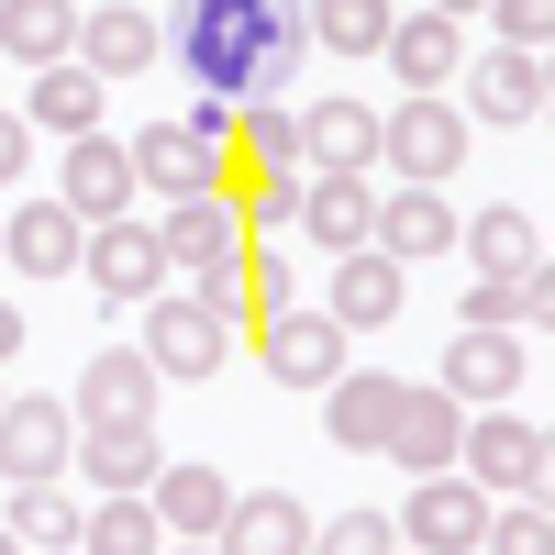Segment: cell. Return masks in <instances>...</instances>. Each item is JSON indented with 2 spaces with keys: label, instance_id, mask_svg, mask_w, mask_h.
Listing matches in <instances>:
<instances>
[{
  "label": "cell",
  "instance_id": "obj_41",
  "mask_svg": "<svg viewBox=\"0 0 555 555\" xmlns=\"http://www.w3.org/2000/svg\"><path fill=\"white\" fill-rule=\"evenodd\" d=\"M423 12H444V23H455V12H489V0H423Z\"/></svg>",
  "mask_w": 555,
  "mask_h": 555
},
{
  "label": "cell",
  "instance_id": "obj_7",
  "mask_svg": "<svg viewBox=\"0 0 555 555\" xmlns=\"http://www.w3.org/2000/svg\"><path fill=\"white\" fill-rule=\"evenodd\" d=\"M78 278H89L101 300H156V278H167V256H156V211L89 222V245H78Z\"/></svg>",
  "mask_w": 555,
  "mask_h": 555
},
{
  "label": "cell",
  "instance_id": "obj_13",
  "mask_svg": "<svg viewBox=\"0 0 555 555\" xmlns=\"http://www.w3.org/2000/svg\"><path fill=\"white\" fill-rule=\"evenodd\" d=\"M389 522H400V544H423V555H467V544H478V522H489V500L444 467V478H411V500H400Z\"/></svg>",
  "mask_w": 555,
  "mask_h": 555
},
{
  "label": "cell",
  "instance_id": "obj_4",
  "mask_svg": "<svg viewBox=\"0 0 555 555\" xmlns=\"http://www.w3.org/2000/svg\"><path fill=\"white\" fill-rule=\"evenodd\" d=\"M122 156H133V190H156V211H167V201H211V190H222V167H234V156H222V145H211V133H201L190 112L145 122Z\"/></svg>",
  "mask_w": 555,
  "mask_h": 555
},
{
  "label": "cell",
  "instance_id": "obj_43",
  "mask_svg": "<svg viewBox=\"0 0 555 555\" xmlns=\"http://www.w3.org/2000/svg\"><path fill=\"white\" fill-rule=\"evenodd\" d=\"M0 555H23V544H12V522H0Z\"/></svg>",
  "mask_w": 555,
  "mask_h": 555
},
{
  "label": "cell",
  "instance_id": "obj_6",
  "mask_svg": "<svg viewBox=\"0 0 555 555\" xmlns=\"http://www.w3.org/2000/svg\"><path fill=\"white\" fill-rule=\"evenodd\" d=\"M345 345H356V334H334V322H322L311 300H289L278 322H256V366H267L278 389H311V400L345 378Z\"/></svg>",
  "mask_w": 555,
  "mask_h": 555
},
{
  "label": "cell",
  "instance_id": "obj_19",
  "mask_svg": "<svg viewBox=\"0 0 555 555\" xmlns=\"http://www.w3.org/2000/svg\"><path fill=\"white\" fill-rule=\"evenodd\" d=\"M378 167V112L366 101H311L300 112V178H366Z\"/></svg>",
  "mask_w": 555,
  "mask_h": 555
},
{
  "label": "cell",
  "instance_id": "obj_10",
  "mask_svg": "<svg viewBox=\"0 0 555 555\" xmlns=\"http://www.w3.org/2000/svg\"><path fill=\"white\" fill-rule=\"evenodd\" d=\"M78 455V411L67 400H0V478L34 489V478H67Z\"/></svg>",
  "mask_w": 555,
  "mask_h": 555
},
{
  "label": "cell",
  "instance_id": "obj_22",
  "mask_svg": "<svg viewBox=\"0 0 555 555\" xmlns=\"http://www.w3.org/2000/svg\"><path fill=\"white\" fill-rule=\"evenodd\" d=\"M67 467L89 478V500H122V489H156L167 444H156V423H101V434H78Z\"/></svg>",
  "mask_w": 555,
  "mask_h": 555
},
{
  "label": "cell",
  "instance_id": "obj_1",
  "mask_svg": "<svg viewBox=\"0 0 555 555\" xmlns=\"http://www.w3.org/2000/svg\"><path fill=\"white\" fill-rule=\"evenodd\" d=\"M300 0H178L167 23V56L201 101H278V78L300 67Z\"/></svg>",
  "mask_w": 555,
  "mask_h": 555
},
{
  "label": "cell",
  "instance_id": "obj_24",
  "mask_svg": "<svg viewBox=\"0 0 555 555\" xmlns=\"http://www.w3.org/2000/svg\"><path fill=\"white\" fill-rule=\"evenodd\" d=\"M101 101H112V89L67 56V67H34V89H23L12 112H23L34 133H56V145H78V133H101Z\"/></svg>",
  "mask_w": 555,
  "mask_h": 555
},
{
  "label": "cell",
  "instance_id": "obj_36",
  "mask_svg": "<svg viewBox=\"0 0 555 555\" xmlns=\"http://www.w3.org/2000/svg\"><path fill=\"white\" fill-rule=\"evenodd\" d=\"M245 256H256V245H245ZM245 256H234V267H211V278H190V300L222 322V334H256V289H245Z\"/></svg>",
  "mask_w": 555,
  "mask_h": 555
},
{
  "label": "cell",
  "instance_id": "obj_12",
  "mask_svg": "<svg viewBox=\"0 0 555 555\" xmlns=\"http://www.w3.org/2000/svg\"><path fill=\"white\" fill-rule=\"evenodd\" d=\"M400 278H411V267H389L378 245H356V256H334V289H322L311 311L334 322V334H378V322H400V300H411Z\"/></svg>",
  "mask_w": 555,
  "mask_h": 555
},
{
  "label": "cell",
  "instance_id": "obj_38",
  "mask_svg": "<svg viewBox=\"0 0 555 555\" xmlns=\"http://www.w3.org/2000/svg\"><path fill=\"white\" fill-rule=\"evenodd\" d=\"M245 289H256V322H278V311L300 300V289H289V267H278V256H245Z\"/></svg>",
  "mask_w": 555,
  "mask_h": 555
},
{
  "label": "cell",
  "instance_id": "obj_32",
  "mask_svg": "<svg viewBox=\"0 0 555 555\" xmlns=\"http://www.w3.org/2000/svg\"><path fill=\"white\" fill-rule=\"evenodd\" d=\"M389 12H400V0H300V34L334 44V56H378V44H389Z\"/></svg>",
  "mask_w": 555,
  "mask_h": 555
},
{
  "label": "cell",
  "instance_id": "obj_33",
  "mask_svg": "<svg viewBox=\"0 0 555 555\" xmlns=\"http://www.w3.org/2000/svg\"><path fill=\"white\" fill-rule=\"evenodd\" d=\"M12 544L23 555H44V544H78V500H67V478H34V489H12Z\"/></svg>",
  "mask_w": 555,
  "mask_h": 555
},
{
  "label": "cell",
  "instance_id": "obj_11",
  "mask_svg": "<svg viewBox=\"0 0 555 555\" xmlns=\"http://www.w3.org/2000/svg\"><path fill=\"white\" fill-rule=\"evenodd\" d=\"M455 89H467V112L500 122V133H533L544 101H555V89H544V56H512V44H500V56H467V67H455Z\"/></svg>",
  "mask_w": 555,
  "mask_h": 555
},
{
  "label": "cell",
  "instance_id": "obj_16",
  "mask_svg": "<svg viewBox=\"0 0 555 555\" xmlns=\"http://www.w3.org/2000/svg\"><path fill=\"white\" fill-rule=\"evenodd\" d=\"M156 389H167V378L122 345V356H89V366H78L67 411H78V434H101V423H156Z\"/></svg>",
  "mask_w": 555,
  "mask_h": 555
},
{
  "label": "cell",
  "instance_id": "obj_26",
  "mask_svg": "<svg viewBox=\"0 0 555 555\" xmlns=\"http://www.w3.org/2000/svg\"><path fill=\"white\" fill-rule=\"evenodd\" d=\"M145 500H156L167 544H211V533H222V500H234V489H222V467H190V455H167Z\"/></svg>",
  "mask_w": 555,
  "mask_h": 555
},
{
  "label": "cell",
  "instance_id": "obj_25",
  "mask_svg": "<svg viewBox=\"0 0 555 555\" xmlns=\"http://www.w3.org/2000/svg\"><path fill=\"white\" fill-rule=\"evenodd\" d=\"M455 245L478 256V278H533L544 267V222L512 211V201H489V211H455Z\"/></svg>",
  "mask_w": 555,
  "mask_h": 555
},
{
  "label": "cell",
  "instance_id": "obj_27",
  "mask_svg": "<svg viewBox=\"0 0 555 555\" xmlns=\"http://www.w3.org/2000/svg\"><path fill=\"white\" fill-rule=\"evenodd\" d=\"M366 222H378V190H366V178H300V222L289 234H311L322 256H356Z\"/></svg>",
  "mask_w": 555,
  "mask_h": 555
},
{
  "label": "cell",
  "instance_id": "obj_17",
  "mask_svg": "<svg viewBox=\"0 0 555 555\" xmlns=\"http://www.w3.org/2000/svg\"><path fill=\"white\" fill-rule=\"evenodd\" d=\"M455 434H467V411H455V400L423 378V389H400L389 444H378V455H389V467H411V478H444V467H455Z\"/></svg>",
  "mask_w": 555,
  "mask_h": 555
},
{
  "label": "cell",
  "instance_id": "obj_23",
  "mask_svg": "<svg viewBox=\"0 0 555 555\" xmlns=\"http://www.w3.org/2000/svg\"><path fill=\"white\" fill-rule=\"evenodd\" d=\"M378 56L400 67V89L423 101V89H455V67H467V34H455L444 12H389V44Z\"/></svg>",
  "mask_w": 555,
  "mask_h": 555
},
{
  "label": "cell",
  "instance_id": "obj_2",
  "mask_svg": "<svg viewBox=\"0 0 555 555\" xmlns=\"http://www.w3.org/2000/svg\"><path fill=\"white\" fill-rule=\"evenodd\" d=\"M378 167H389V190H444V178L467 167V112H455L444 89L378 112Z\"/></svg>",
  "mask_w": 555,
  "mask_h": 555
},
{
  "label": "cell",
  "instance_id": "obj_9",
  "mask_svg": "<svg viewBox=\"0 0 555 555\" xmlns=\"http://www.w3.org/2000/svg\"><path fill=\"white\" fill-rule=\"evenodd\" d=\"M156 256H167V278H211V267H234L245 256V211L234 201H167L156 211Z\"/></svg>",
  "mask_w": 555,
  "mask_h": 555
},
{
  "label": "cell",
  "instance_id": "obj_35",
  "mask_svg": "<svg viewBox=\"0 0 555 555\" xmlns=\"http://www.w3.org/2000/svg\"><path fill=\"white\" fill-rule=\"evenodd\" d=\"M400 544V522L389 512H334V522H311V544L300 555H389Z\"/></svg>",
  "mask_w": 555,
  "mask_h": 555
},
{
  "label": "cell",
  "instance_id": "obj_15",
  "mask_svg": "<svg viewBox=\"0 0 555 555\" xmlns=\"http://www.w3.org/2000/svg\"><path fill=\"white\" fill-rule=\"evenodd\" d=\"M78 245H89V222L56 190H34L12 222H0V267H23V278H78Z\"/></svg>",
  "mask_w": 555,
  "mask_h": 555
},
{
  "label": "cell",
  "instance_id": "obj_20",
  "mask_svg": "<svg viewBox=\"0 0 555 555\" xmlns=\"http://www.w3.org/2000/svg\"><path fill=\"white\" fill-rule=\"evenodd\" d=\"M300 544H311V500H300V489H245V500H222L211 555H300Z\"/></svg>",
  "mask_w": 555,
  "mask_h": 555
},
{
  "label": "cell",
  "instance_id": "obj_18",
  "mask_svg": "<svg viewBox=\"0 0 555 555\" xmlns=\"http://www.w3.org/2000/svg\"><path fill=\"white\" fill-rule=\"evenodd\" d=\"M400 389H411V378H389V366H345V378L322 389V434H334V455H378Z\"/></svg>",
  "mask_w": 555,
  "mask_h": 555
},
{
  "label": "cell",
  "instance_id": "obj_5",
  "mask_svg": "<svg viewBox=\"0 0 555 555\" xmlns=\"http://www.w3.org/2000/svg\"><path fill=\"white\" fill-rule=\"evenodd\" d=\"M133 311H145V345H133V356H145L156 378H222V366H234V334H222L190 289H156V300H133Z\"/></svg>",
  "mask_w": 555,
  "mask_h": 555
},
{
  "label": "cell",
  "instance_id": "obj_34",
  "mask_svg": "<svg viewBox=\"0 0 555 555\" xmlns=\"http://www.w3.org/2000/svg\"><path fill=\"white\" fill-rule=\"evenodd\" d=\"M478 544H489V555H555V533H544V500H489Z\"/></svg>",
  "mask_w": 555,
  "mask_h": 555
},
{
  "label": "cell",
  "instance_id": "obj_40",
  "mask_svg": "<svg viewBox=\"0 0 555 555\" xmlns=\"http://www.w3.org/2000/svg\"><path fill=\"white\" fill-rule=\"evenodd\" d=\"M23 356V300H0V366Z\"/></svg>",
  "mask_w": 555,
  "mask_h": 555
},
{
  "label": "cell",
  "instance_id": "obj_14",
  "mask_svg": "<svg viewBox=\"0 0 555 555\" xmlns=\"http://www.w3.org/2000/svg\"><path fill=\"white\" fill-rule=\"evenodd\" d=\"M56 201H67L78 222H122L133 201H145V190H133L122 133H78V145H67V167H56Z\"/></svg>",
  "mask_w": 555,
  "mask_h": 555
},
{
  "label": "cell",
  "instance_id": "obj_31",
  "mask_svg": "<svg viewBox=\"0 0 555 555\" xmlns=\"http://www.w3.org/2000/svg\"><path fill=\"white\" fill-rule=\"evenodd\" d=\"M167 522H156V500L145 489H122V500H89L78 512V555H156Z\"/></svg>",
  "mask_w": 555,
  "mask_h": 555
},
{
  "label": "cell",
  "instance_id": "obj_42",
  "mask_svg": "<svg viewBox=\"0 0 555 555\" xmlns=\"http://www.w3.org/2000/svg\"><path fill=\"white\" fill-rule=\"evenodd\" d=\"M156 555H211V544H156Z\"/></svg>",
  "mask_w": 555,
  "mask_h": 555
},
{
  "label": "cell",
  "instance_id": "obj_21",
  "mask_svg": "<svg viewBox=\"0 0 555 555\" xmlns=\"http://www.w3.org/2000/svg\"><path fill=\"white\" fill-rule=\"evenodd\" d=\"M366 245H378L389 267H434V256L455 245V201H444V190H378Z\"/></svg>",
  "mask_w": 555,
  "mask_h": 555
},
{
  "label": "cell",
  "instance_id": "obj_45",
  "mask_svg": "<svg viewBox=\"0 0 555 555\" xmlns=\"http://www.w3.org/2000/svg\"><path fill=\"white\" fill-rule=\"evenodd\" d=\"M44 555H78V544H44Z\"/></svg>",
  "mask_w": 555,
  "mask_h": 555
},
{
  "label": "cell",
  "instance_id": "obj_30",
  "mask_svg": "<svg viewBox=\"0 0 555 555\" xmlns=\"http://www.w3.org/2000/svg\"><path fill=\"white\" fill-rule=\"evenodd\" d=\"M544 311H555V267H533V278H478V289H467V322H478V334H544Z\"/></svg>",
  "mask_w": 555,
  "mask_h": 555
},
{
  "label": "cell",
  "instance_id": "obj_28",
  "mask_svg": "<svg viewBox=\"0 0 555 555\" xmlns=\"http://www.w3.org/2000/svg\"><path fill=\"white\" fill-rule=\"evenodd\" d=\"M67 56L89 67V78H145L156 67V12H78V44H67Z\"/></svg>",
  "mask_w": 555,
  "mask_h": 555
},
{
  "label": "cell",
  "instance_id": "obj_46",
  "mask_svg": "<svg viewBox=\"0 0 555 555\" xmlns=\"http://www.w3.org/2000/svg\"><path fill=\"white\" fill-rule=\"evenodd\" d=\"M0 400H12V389H0Z\"/></svg>",
  "mask_w": 555,
  "mask_h": 555
},
{
  "label": "cell",
  "instance_id": "obj_44",
  "mask_svg": "<svg viewBox=\"0 0 555 555\" xmlns=\"http://www.w3.org/2000/svg\"><path fill=\"white\" fill-rule=\"evenodd\" d=\"M389 555H423V544H389Z\"/></svg>",
  "mask_w": 555,
  "mask_h": 555
},
{
  "label": "cell",
  "instance_id": "obj_37",
  "mask_svg": "<svg viewBox=\"0 0 555 555\" xmlns=\"http://www.w3.org/2000/svg\"><path fill=\"white\" fill-rule=\"evenodd\" d=\"M500 12V44L512 56H544V34H555V0H489Z\"/></svg>",
  "mask_w": 555,
  "mask_h": 555
},
{
  "label": "cell",
  "instance_id": "obj_39",
  "mask_svg": "<svg viewBox=\"0 0 555 555\" xmlns=\"http://www.w3.org/2000/svg\"><path fill=\"white\" fill-rule=\"evenodd\" d=\"M23 167H34V122L0 101V190H23Z\"/></svg>",
  "mask_w": 555,
  "mask_h": 555
},
{
  "label": "cell",
  "instance_id": "obj_3",
  "mask_svg": "<svg viewBox=\"0 0 555 555\" xmlns=\"http://www.w3.org/2000/svg\"><path fill=\"white\" fill-rule=\"evenodd\" d=\"M455 478H467L478 500H544V423H522L512 400L467 411V434H455Z\"/></svg>",
  "mask_w": 555,
  "mask_h": 555
},
{
  "label": "cell",
  "instance_id": "obj_8",
  "mask_svg": "<svg viewBox=\"0 0 555 555\" xmlns=\"http://www.w3.org/2000/svg\"><path fill=\"white\" fill-rule=\"evenodd\" d=\"M522 366H533V345L522 334H478V322H455V345H444V400L455 411H500V400H512L522 389Z\"/></svg>",
  "mask_w": 555,
  "mask_h": 555
},
{
  "label": "cell",
  "instance_id": "obj_29",
  "mask_svg": "<svg viewBox=\"0 0 555 555\" xmlns=\"http://www.w3.org/2000/svg\"><path fill=\"white\" fill-rule=\"evenodd\" d=\"M67 44H78V0H0V56L67 67Z\"/></svg>",
  "mask_w": 555,
  "mask_h": 555
}]
</instances>
